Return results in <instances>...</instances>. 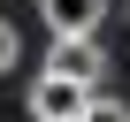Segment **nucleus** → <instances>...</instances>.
<instances>
[{"label": "nucleus", "mask_w": 130, "mask_h": 122, "mask_svg": "<svg viewBox=\"0 0 130 122\" xmlns=\"http://www.w3.org/2000/svg\"><path fill=\"white\" fill-rule=\"evenodd\" d=\"M77 122H130V107H122V99H115V92H92V99H84V114H77Z\"/></svg>", "instance_id": "obj_4"}, {"label": "nucleus", "mask_w": 130, "mask_h": 122, "mask_svg": "<svg viewBox=\"0 0 130 122\" xmlns=\"http://www.w3.org/2000/svg\"><path fill=\"white\" fill-rule=\"evenodd\" d=\"M84 99H92V92H84L77 76L38 69V84H31V107H23V114H31V122H77V114H84Z\"/></svg>", "instance_id": "obj_1"}, {"label": "nucleus", "mask_w": 130, "mask_h": 122, "mask_svg": "<svg viewBox=\"0 0 130 122\" xmlns=\"http://www.w3.org/2000/svg\"><path fill=\"white\" fill-rule=\"evenodd\" d=\"M38 8H46L54 38H100V23H107V0H38Z\"/></svg>", "instance_id": "obj_3"}, {"label": "nucleus", "mask_w": 130, "mask_h": 122, "mask_svg": "<svg viewBox=\"0 0 130 122\" xmlns=\"http://www.w3.org/2000/svg\"><path fill=\"white\" fill-rule=\"evenodd\" d=\"M46 69H61V76H77L84 92H100L107 84V53H100V38H54V61Z\"/></svg>", "instance_id": "obj_2"}, {"label": "nucleus", "mask_w": 130, "mask_h": 122, "mask_svg": "<svg viewBox=\"0 0 130 122\" xmlns=\"http://www.w3.org/2000/svg\"><path fill=\"white\" fill-rule=\"evenodd\" d=\"M15 61H23V38H15V23H0V76H8Z\"/></svg>", "instance_id": "obj_5"}]
</instances>
